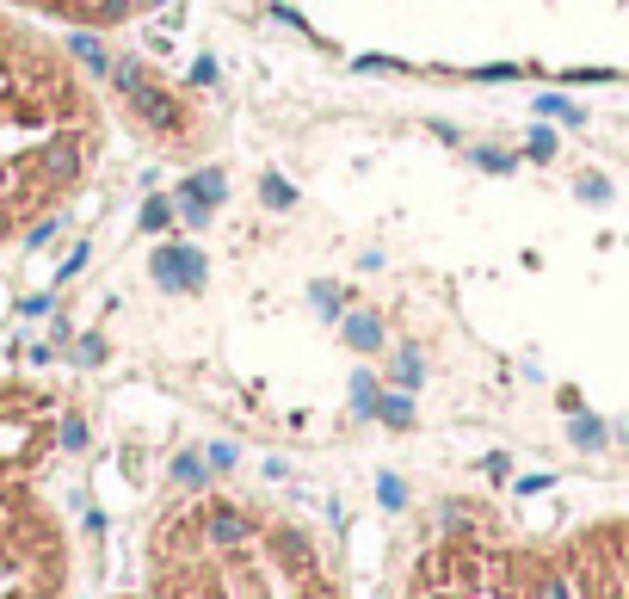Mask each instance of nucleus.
<instances>
[{
	"mask_svg": "<svg viewBox=\"0 0 629 599\" xmlns=\"http://www.w3.org/2000/svg\"><path fill=\"white\" fill-rule=\"evenodd\" d=\"M111 105L56 25L0 7V254L93 186Z\"/></svg>",
	"mask_w": 629,
	"mask_h": 599,
	"instance_id": "f257e3e1",
	"label": "nucleus"
},
{
	"mask_svg": "<svg viewBox=\"0 0 629 599\" xmlns=\"http://www.w3.org/2000/svg\"><path fill=\"white\" fill-rule=\"evenodd\" d=\"M395 599H629V513L518 532L475 501H444L395 544Z\"/></svg>",
	"mask_w": 629,
	"mask_h": 599,
	"instance_id": "f03ea898",
	"label": "nucleus"
},
{
	"mask_svg": "<svg viewBox=\"0 0 629 599\" xmlns=\"http://www.w3.org/2000/svg\"><path fill=\"white\" fill-rule=\"evenodd\" d=\"M124 599H346L296 513L241 488H192L155 513Z\"/></svg>",
	"mask_w": 629,
	"mask_h": 599,
	"instance_id": "7ed1b4c3",
	"label": "nucleus"
},
{
	"mask_svg": "<svg viewBox=\"0 0 629 599\" xmlns=\"http://www.w3.org/2000/svg\"><path fill=\"white\" fill-rule=\"evenodd\" d=\"M13 13H31L56 31H124L136 19H148L161 0H0Z\"/></svg>",
	"mask_w": 629,
	"mask_h": 599,
	"instance_id": "20e7f679",
	"label": "nucleus"
},
{
	"mask_svg": "<svg viewBox=\"0 0 629 599\" xmlns=\"http://www.w3.org/2000/svg\"><path fill=\"white\" fill-rule=\"evenodd\" d=\"M531 7H555V0H531Z\"/></svg>",
	"mask_w": 629,
	"mask_h": 599,
	"instance_id": "39448f33",
	"label": "nucleus"
}]
</instances>
